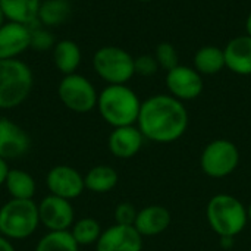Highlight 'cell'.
<instances>
[{
	"instance_id": "1",
	"label": "cell",
	"mask_w": 251,
	"mask_h": 251,
	"mask_svg": "<svg viewBox=\"0 0 251 251\" xmlns=\"http://www.w3.org/2000/svg\"><path fill=\"white\" fill-rule=\"evenodd\" d=\"M188 121L184 101L171 94H156L141 101L137 126L146 140L169 144L178 141L185 134Z\"/></svg>"
},
{
	"instance_id": "2",
	"label": "cell",
	"mask_w": 251,
	"mask_h": 251,
	"mask_svg": "<svg viewBox=\"0 0 251 251\" xmlns=\"http://www.w3.org/2000/svg\"><path fill=\"white\" fill-rule=\"evenodd\" d=\"M97 109L112 128L137 125L141 100L126 84H115L101 90L97 99Z\"/></svg>"
},
{
	"instance_id": "3",
	"label": "cell",
	"mask_w": 251,
	"mask_h": 251,
	"mask_svg": "<svg viewBox=\"0 0 251 251\" xmlns=\"http://www.w3.org/2000/svg\"><path fill=\"white\" fill-rule=\"evenodd\" d=\"M206 219L210 229L222 240H232L240 235L247 224V207L231 194H216L206 206Z\"/></svg>"
},
{
	"instance_id": "4",
	"label": "cell",
	"mask_w": 251,
	"mask_h": 251,
	"mask_svg": "<svg viewBox=\"0 0 251 251\" xmlns=\"http://www.w3.org/2000/svg\"><path fill=\"white\" fill-rule=\"evenodd\" d=\"M34 85L29 66L19 59L0 60V109H13L22 104Z\"/></svg>"
},
{
	"instance_id": "5",
	"label": "cell",
	"mask_w": 251,
	"mask_h": 251,
	"mask_svg": "<svg viewBox=\"0 0 251 251\" xmlns=\"http://www.w3.org/2000/svg\"><path fill=\"white\" fill-rule=\"evenodd\" d=\"M38 225V206L32 200L10 199L0 207V234L10 241L29 238Z\"/></svg>"
},
{
	"instance_id": "6",
	"label": "cell",
	"mask_w": 251,
	"mask_h": 251,
	"mask_svg": "<svg viewBox=\"0 0 251 251\" xmlns=\"http://www.w3.org/2000/svg\"><path fill=\"white\" fill-rule=\"evenodd\" d=\"M96 74L107 82V85L126 84L134 75V57L118 46L100 47L93 57Z\"/></svg>"
},
{
	"instance_id": "7",
	"label": "cell",
	"mask_w": 251,
	"mask_h": 251,
	"mask_svg": "<svg viewBox=\"0 0 251 251\" xmlns=\"http://www.w3.org/2000/svg\"><path fill=\"white\" fill-rule=\"evenodd\" d=\"M240 150L235 143L226 138L210 141L201 151L200 168L209 178L221 179L234 174L240 165Z\"/></svg>"
},
{
	"instance_id": "8",
	"label": "cell",
	"mask_w": 251,
	"mask_h": 251,
	"mask_svg": "<svg viewBox=\"0 0 251 251\" xmlns=\"http://www.w3.org/2000/svg\"><path fill=\"white\" fill-rule=\"evenodd\" d=\"M57 94L65 107L75 113H88L97 107L99 94L93 82L79 75H65L57 87Z\"/></svg>"
},
{
	"instance_id": "9",
	"label": "cell",
	"mask_w": 251,
	"mask_h": 251,
	"mask_svg": "<svg viewBox=\"0 0 251 251\" xmlns=\"http://www.w3.org/2000/svg\"><path fill=\"white\" fill-rule=\"evenodd\" d=\"M165 84L169 94L181 101H190L197 99L204 90L203 75L194 68L187 65H178L166 72Z\"/></svg>"
},
{
	"instance_id": "10",
	"label": "cell",
	"mask_w": 251,
	"mask_h": 251,
	"mask_svg": "<svg viewBox=\"0 0 251 251\" xmlns=\"http://www.w3.org/2000/svg\"><path fill=\"white\" fill-rule=\"evenodd\" d=\"M46 185L51 196H56L69 201L74 199H78L85 190L84 176L81 175V172L68 165L53 166L47 172Z\"/></svg>"
},
{
	"instance_id": "11",
	"label": "cell",
	"mask_w": 251,
	"mask_h": 251,
	"mask_svg": "<svg viewBox=\"0 0 251 251\" xmlns=\"http://www.w3.org/2000/svg\"><path fill=\"white\" fill-rule=\"evenodd\" d=\"M40 224L49 231H69L75 221V210L69 200L46 196L38 204Z\"/></svg>"
},
{
	"instance_id": "12",
	"label": "cell",
	"mask_w": 251,
	"mask_h": 251,
	"mask_svg": "<svg viewBox=\"0 0 251 251\" xmlns=\"http://www.w3.org/2000/svg\"><path fill=\"white\" fill-rule=\"evenodd\" d=\"M143 237L134 226L112 225L96 243V251H143Z\"/></svg>"
},
{
	"instance_id": "13",
	"label": "cell",
	"mask_w": 251,
	"mask_h": 251,
	"mask_svg": "<svg viewBox=\"0 0 251 251\" xmlns=\"http://www.w3.org/2000/svg\"><path fill=\"white\" fill-rule=\"evenodd\" d=\"M31 146L29 135L18 124L7 118H0V157L13 160L22 157Z\"/></svg>"
},
{
	"instance_id": "14",
	"label": "cell",
	"mask_w": 251,
	"mask_h": 251,
	"mask_svg": "<svg viewBox=\"0 0 251 251\" xmlns=\"http://www.w3.org/2000/svg\"><path fill=\"white\" fill-rule=\"evenodd\" d=\"M144 140L146 138L137 125L119 126L112 129L107 140V147L115 157L126 160L140 153Z\"/></svg>"
},
{
	"instance_id": "15",
	"label": "cell",
	"mask_w": 251,
	"mask_h": 251,
	"mask_svg": "<svg viewBox=\"0 0 251 251\" xmlns=\"http://www.w3.org/2000/svg\"><path fill=\"white\" fill-rule=\"evenodd\" d=\"M31 44L29 25L18 22H4L0 26V60L16 59Z\"/></svg>"
},
{
	"instance_id": "16",
	"label": "cell",
	"mask_w": 251,
	"mask_h": 251,
	"mask_svg": "<svg viewBox=\"0 0 251 251\" xmlns=\"http://www.w3.org/2000/svg\"><path fill=\"white\" fill-rule=\"evenodd\" d=\"M172 222V215L168 207L160 204H150L138 210L134 228L141 237H156L163 234Z\"/></svg>"
},
{
	"instance_id": "17",
	"label": "cell",
	"mask_w": 251,
	"mask_h": 251,
	"mask_svg": "<svg viewBox=\"0 0 251 251\" xmlns=\"http://www.w3.org/2000/svg\"><path fill=\"white\" fill-rule=\"evenodd\" d=\"M226 69L237 75H251V37L244 34L232 38L224 47Z\"/></svg>"
},
{
	"instance_id": "18",
	"label": "cell",
	"mask_w": 251,
	"mask_h": 251,
	"mask_svg": "<svg viewBox=\"0 0 251 251\" xmlns=\"http://www.w3.org/2000/svg\"><path fill=\"white\" fill-rule=\"evenodd\" d=\"M41 0H0V9L6 19L24 25H32L38 18Z\"/></svg>"
},
{
	"instance_id": "19",
	"label": "cell",
	"mask_w": 251,
	"mask_h": 251,
	"mask_svg": "<svg viewBox=\"0 0 251 251\" xmlns=\"http://www.w3.org/2000/svg\"><path fill=\"white\" fill-rule=\"evenodd\" d=\"M118 181H119L118 172L109 165L93 166L84 175L85 190L96 193V194H104V193L112 191L118 185Z\"/></svg>"
},
{
	"instance_id": "20",
	"label": "cell",
	"mask_w": 251,
	"mask_h": 251,
	"mask_svg": "<svg viewBox=\"0 0 251 251\" xmlns=\"http://www.w3.org/2000/svg\"><path fill=\"white\" fill-rule=\"evenodd\" d=\"M226 68L224 49L203 46L194 54V69L201 75H216Z\"/></svg>"
},
{
	"instance_id": "21",
	"label": "cell",
	"mask_w": 251,
	"mask_h": 251,
	"mask_svg": "<svg viewBox=\"0 0 251 251\" xmlns=\"http://www.w3.org/2000/svg\"><path fill=\"white\" fill-rule=\"evenodd\" d=\"M53 59L62 74H75L81 63V49L72 40H62L53 47Z\"/></svg>"
},
{
	"instance_id": "22",
	"label": "cell",
	"mask_w": 251,
	"mask_h": 251,
	"mask_svg": "<svg viewBox=\"0 0 251 251\" xmlns=\"http://www.w3.org/2000/svg\"><path fill=\"white\" fill-rule=\"evenodd\" d=\"M4 187L9 196L16 200H32L35 194V181L32 175L22 169H9Z\"/></svg>"
},
{
	"instance_id": "23",
	"label": "cell",
	"mask_w": 251,
	"mask_h": 251,
	"mask_svg": "<svg viewBox=\"0 0 251 251\" xmlns=\"http://www.w3.org/2000/svg\"><path fill=\"white\" fill-rule=\"evenodd\" d=\"M69 13L71 4L68 0H44L41 1L37 21L46 26H54L63 24Z\"/></svg>"
},
{
	"instance_id": "24",
	"label": "cell",
	"mask_w": 251,
	"mask_h": 251,
	"mask_svg": "<svg viewBox=\"0 0 251 251\" xmlns=\"http://www.w3.org/2000/svg\"><path fill=\"white\" fill-rule=\"evenodd\" d=\"M79 246L69 231H49L37 243L35 251H78Z\"/></svg>"
},
{
	"instance_id": "25",
	"label": "cell",
	"mask_w": 251,
	"mask_h": 251,
	"mask_svg": "<svg viewBox=\"0 0 251 251\" xmlns=\"http://www.w3.org/2000/svg\"><path fill=\"white\" fill-rule=\"evenodd\" d=\"M69 232L72 234L76 244L81 247V246H93V244H96L103 231H101L100 224L96 219L82 218V219L74 222Z\"/></svg>"
},
{
	"instance_id": "26",
	"label": "cell",
	"mask_w": 251,
	"mask_h": 251,
	"mask_svg": "<svg viewBox=\"0 0 251 251\" xmlns=\"http://www.w3.org/2000/svg\"><path fill=\"white\" fill-rule=\"evenodd\" d=\"M154 57H156L159 66L162 69H165L166 72L171 71V69H174L175 66L181 65L179 63V54H178L176 47L172 43H168V41H163V43H160L156 47Z\"/></svg>"
},
{
	"instance_id": "27",
	"label": "cell",
	"mask_w": 251,
	"mask_h": 251,
	"mask_svg": "<svg viewBox=\"0 0 251 251\" xmlns=\"http://www.w3.org/2000/svg\"><path fill=\"white\" fill-rule=\"evenodd\" d=\"M54 46H56L54 37L51 35V32H49L44 28H38V26L34 29L31 28V44H29V47H32L37 51H46Z\"/></svg>"
},
{
	"instance_id": "28",
	"label": "cell",
	"mask_w": 251,
	"mask_h": 251,
	"mask_svg": "<svg viewBox=\"0 0 251 251\" xmlns=\"http://www.w3.org/2000/svg\"><path fill=\"white\" fill-rule=\"evenodd\" d=\"M138 210L135 209V206L129 201H121L116 207H115V224L118 225H126V226H134L135 219H137Z\"/></svg>"
},
{
	"instance_id": "29",
	"label": "cell",
	"mask_w": 251,
	"mask_h": 251,
	"mask_svg": "<svg viewBox=\"0 0 251 251\" xmlns=\"http://www.w3.org/2000/svg\"><path fill=\"white\" fill-rule=\"evenodd\" d=\"M159 63L154 57V54H141L138 57H134V69L135 75L140 76H151L159 71Z\"/></svg>"
},
{
	"instance_id": "30",
	"label": "cell",
	"mask_w": 251,
	"mask_h": 251,
	"mask_svg": "<svg viewBox=\"0 0 251 251\" xmlns=\"http://www.w3.org/2000/svg\"><path fill=\"white\" fill-rule=\"evenodd\" d=\"M9 172V166H7V162L4 159L0 157V187L4 185V179H6V175Z\"/></svg>"
},
{
	"instance_id": "31",
	"label": "cell",
	"mask_w": 251,
	"mask_h": 251,
	"mask_svg": "<svg viewBox=\"0 0 251 251\" xmlns=\"http://www.w3.org/2000/svg\"><path fill=\"white\" fill-rule=\"evenodd\" d=\"M0 251H15V247L10 243V240H7L1 234H0Z\"/></svg>"
},
{
	"instance_id": "32",
	"label": "cell",
	"mask_w": 251,
	"mask_h": 251,
	"mask_svg": "<svg viewBox=\"0 0 251 251\" xmlns=\"http://www.w3.org/2000/svg\"><path fill=\"white\" fill-rule=\"evenodd\" d=\"M246 34L251 37V12L250 15L247 16V19H246Z\"/></svg>"
},
{
	"instance_id": "33",
	"label": "cell",
	"mask_w": 251,
	"mask_h": 251,
	"mask_svg": "<svg viewBox=\"0 0 251 251\" xmlns=\"http://www.w3.org/2000/svg\"><path fill=\"white\" fill-rule=\"evenodd\" d=\"M4 19H6V18H4L3 12H1V9H0V26H1L3 24H4Z\"/></svg>"
},
{
	"instance_id": "34",
	"label": "cell",
	"mask_w": 251,
	"mask_h": 251,
	"mask_svg": "<svg viewBox=\"0 0 251 251\" xmlns=\"http://www.w3.org/2000/svg\"><path fill=\"white\" fill-rule=\"evenodd\" d=\"M247 216H249V222H251V203L247 206Z\"/></svg>"
},
{
	"instance_id": "35",
	"label": "cell",
	"mask_w": 251,
	"mask_h": 251,
	"mask_svg": "<svg viewBox=\"0 0 251 251\" xmlns=\"http://www.w3.org/2000/svg\"><path fill=\"white\" fill-rule=\"evenodd\" d=\"M138 1H151V0H138Z\"/></svg>"
}]
</instances>
